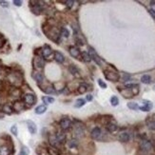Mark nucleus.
<instances>
[{
	"label": "nucleus",
	"mask_w": 155,
	"mask_h": 155,
	"mask_svg": "<svg viewBox=\"0 0 155 155\" xmlns=\"http://www.w3.org/2000/svg\"><path fill=\"white\" fill-rule=\"evenodd\" d=\"M41 54H42L43 58L50 59L52 54H54V52L52 51V49L49 45H45L42 48V50H41Z\"/></svg>",
	"instance_id": "6"
},
{
	"label": "nucleus",
	"mask_w": 155,
	"mask_h": 155,
	"mask_svg": "<svg viewBox=\"0 0 155 155\" xmlns=\"http://www.w3.org/2000/svg\"><path fill=\"white\" fill-rule=\"evenodd\" d=\"M60 35H61L63 37L65 38H68L70 36V31L68 29H66V28H62L61 31H60Z\"/></svg>",
	"instance_id": "34"
},
{
	"label": "nucleus",
	"mask_w": 155,
	"mask_h": 155,
	"mask_svg": "<svg viewBox=\"0 0 155 155\" xmlns=\"http://www.w3.org/2000/svg\"><path fill=\"white\" fill-rule=\"evenodd\" d=\"M12 110L13 111H16V112H20L25 110L26 107V105L24 102H22V101H15L12 106Z\"/></svg>",
	"instance_id": "8"
},
{
	"label": "nucleus",
	"mask_w": 155,
	"mask_h": 155,
	"mask_svg": "<svg viewBox=\"0 0 155 155\" xmlns=\"http://www.w3.org/2000/svg\"><path fill=\"white\" fill-rule=\"evenodd\" d=\"M5 45V38L2 35H0V49L3 48Z\"/></svg>",
	"instance_id": "43"
},
{
	"label": "nucleus",
	"mask_w": 155,
	"mask_h": 155,
	"mask_svg": "<svg viewBox=\"0 0 155 155\" xmlns=\"http://www.w3.org/2000/svg\"><path fill=\"white\" fill-rule=\"evenodd\" d=\"M65 3H66V6L68 7L69 9H71L73 7V4H74V1H71V0H67Z\"/></svg>",
	"instance_id": "41"
},
{
	"label": "nucleus",
	"mask_w": 155,
	"mask_h": 155,
	"mask_svg": "<svg viewBox=\"0 0 155 155\" xmlns=\"http://www.w3.org/2000/svg\"><path fill=\"white\" fill-rule=\"evenodd\" d=\"M141 81H142V83H144V84H150L151 82V77L147 74H145L142 76V78H141Z\"/></svg>",
	"instance_id": "33"
},
{
	"label": "nucleus",
	"mask_w": 155,
	"mask_h": 155,
	"mask_svg": "<svg viewBox=\"0 0 155 155\" xmlns=\"http://www.w3.org/2000/svg\"><path fill=\"white\" fill-rule=\"evenodd\" d=\"M7 81L13 87H19L23 84V75L21 72L18 71H11L7 74Z\"/></svg>",
	"instance_id": "1"
},
{
	"label": "nucleus",
	"mask_w": 155,
	"mask_h": 155,
	"mask_svg": "<svg viewBox=\"0 0 155 155\" xmlns=\"http://www.w3.org/2000/svg\"><path fill=\"white\" fill-rule=\"evenodd\" d=\"M151 109H152V103L147 100H144V106L139 107V110L143 111H150Z\"/></svg>",
	"instance_id": "17"
},
{
	"label": "nucleus",
	"mask_w": 155,
	"mask_h": 155,
	"mask_svg": "<svg viewBox=\"0 0 155 155\" xmlns=\"http://www.w3.org/2000/svg\"><path fill=\"white\" fill-rule=\"evenodd\" d=\"M41 87V90L45 92V93H48V94H51V93H54L55 91H54V87L51 85H39Z\"/></svg>",
	"instance_id": "18"
},
{
	"label": "nucleus",
	"mask_w": 155,
	"mask_h": 155,
	"mask_svg": "<svg viewBox=\"0 0 155 155\" xmlns=\"http://www.w3.org/2000/svg\"><path fill=\"white\" fill-rule=\"evenodd\" d=\"M69 70H70V72L71 73V74H73V75H75V76H78L79 75V70L76 68V67L74 66V65H71L70 66V68H69Z\"/></svg>",
	"instance_id": "29"
},
{
	"label": "nucleus",
	"mask_w": 155,
	"mask_h": 155,
	"mask_svg": "<svg viewBox=\"0 0 155 155\" xmlns=\"http://www.w3.org/2000/svg\"><path fill=\"white\" fill-rule=\"evenodd\" d=\"M23 102L28 107L33 106L36 102V97L35 94H32V93H26L23 96Z\"/></svg>",
	"instance_id": "4"
},
{
	"label": "nucleus",
	"mask_w": 155,
	"mask_h": 155,
	"mask_svg": "<svg viewBox=\"0 0 155 155\" xmlns=\"http://www.w3.org/2000/svg\"><path fill=\"white\" fill-rule=\"evenodd\" d=\"M11 132H12L15 136H17V134H18V129H17V126H16V125L12 126V127H11Z\"/></svg>",
	"instance_id": "40"
},
{
	"label": "nucleus",
	"mask_w": 155,
	"mask_h": 155,
	"mask_svg": "<svg viewBox=\"0 0 155 155\" xmlns=\"http://www.w3.org/2000/svg\"><path fill=\"white\" fill-rule=\"evenodd\" d=\"M71 127V121L69 118L61 119V121H60V127H61L63 130H69Z\"/></svg>",
	"instance_id": "12"
},
{
	"label": "nucleus",
	"mask_w": 155,
	"mask_h": 155,
	"mask_svg": "<svg viewBox=\"0 0 155 155\" xmlns=\"http://www.w3.org/2000/svg\"><path fill=\"white\" fill-rule=\"evenodd\" d=\"M120 92L122 93V95L125 97V98H131L132 96H133V94H132V92H131V90L130 89H124V90H122V91H120Z\"/></svg>",
	"instance_id": "24"
},
{
	"label": "nucleus",
	"mask_w": 155,
	"mask_h": 155,
	"mask_svg": "<svg viewBox=\"0 0 155 155\" xmlns=\"http://www.w3.org/2000/svg\"><path fill=\"white\" fill-rule=\"evenodd\" d=\"M32 65H33V68L36 71H40L44 69L45 67V61H44V58L41 56H38L36 55L32 60Z\"/></svg>",
	"instance_id": "2"
},
{
	"label": "nucleus",
	"mask_w": 155,
	"mask_h": 155,
	"mask_svg": "<svg viewBox=\"0 0 155 155\" xmlns=\"http://www.w3.org/2000/svg\"><path fill=\"white\" fill-rule=\"evenodd\" d=\"M74 136L76 138H81L84 136V127L83 125H76L74 129Z\"/></svg>",
	"instance_id": "14"
},
{
	"label": "nucleus",
	"mask_w": 155,
	"mask_h": 155,
	"mask_svg": "<svg viewBox=\"0 0 155 155\" xmlns=\"http://www.w3.org/2000/svg\"><path fill=\"white\" fill-rule=\"evenodd\" d=\"M12 3L15 4V6H16V7H21L22 6V1H20V0H13Z\"/></svg>",
	"instance_id": "45"
},
{
	"label": "nucleus",
	"mask_w": 155,
	"mask_h": 155,
	"mask_svg": "<svg viewBox=\"0 0 155 155\" xmlns=\"http://www.w3.org/2000/svg\"><path fill=\"white\" fill-rule=\"evenodd\" d=\"M149 12H150V13L151 15V16H152L153 18H155V11H154V10H152V9H150Z\"/></svg>",
	"instance_id": "46"
},
{
	"label": "nucleus",
	"mask_w": 155,
	"mask_h": 155,
	"mask_svg": "<svg viewBox=\"0 0 155 155\" xmlns=\"http://www.w3.org/2000/svg\"><path fill=\"white\" fill-rule=\"evenodd\" d=\"M48 152H49L50 155H59V150H58V149H56L55 147H49Z\"/></svg>",
	"instance_id": "31"
},
{
	"label": "nucleus",
	"mask_w": 155,
	"mask_h": 155,
	"mask_svg": "<svg viewBox=\"0 0 155 155\" xmlns=\"http://www.w3.org/2000/svg\"><path fill=\"white\" fill-rule=\"evenodd\" d=\"M91 136L94 140H100L101 136H102V130H101L100 127H94V129L91 130Z\"/></svg>",
	"instance_id": "13"
},
{
	"label": "nucleus",
	"mask_w": 155,
	"mask_h": 155,
	"mask_svg": "<svg viewBox=\"0 0 155 155\" xmlns=\"http://www.w3.org/2000/svg\"><path fill=\"white\" fill-rule=\"evenodd\" d=\"M0 73H1V70H0Z\"/></svg>",
	"instance_id": "52"
},
{
	"label": "nucleus",
	"mask_w": 155,
	"mask_h": 155,
	"mask_svg": "<svg viewBox=\"0 0 155 155\" xmlns=\"http://www.w3.org/2000/svg\"><path fill=\"white\" fill-rule=\"evenodd\" d=\"M107 127V130L109 131V132H114V131H116L117 129H118V127L116 124H114V123H111V122H109L107 124L106 126Z\"/></svg>",
	"instance_id": "23"
},
{
	"label": "nucleus",
	"mask_w": 155,
	"mask_h": 155,
	"mask_svg": "<svg viewBox=\"0 0 155 155\" xmlns=\"http://www.w3.org/2000/svg\"><path fill=\"white\" fill-rule=\"evenodd\" d=\"M86 98H87V101H91L93 97H92V95H91V94H87V97H86Z\"/></svg>",
	"instance_id": "48"
},
{
	"label": "nucleus",
	"mask_w": 155,
	"mask_h": 155,
	"mask_svg": "<svg viewBox=\"0 0 155 155\" xmlns=\"http://www.w3.org/2000/svg\"><path fill=\"white\" fill-rule=\"evenodd\" d=\"M4 116H5V114L2 112L1 109H0V119H3V118H4Z\"/></svg>",
	"instance_id": "49"
},
{
	"label": "nucleus",
	"mask_w": 155,
	"mask_h": 155,
	"mask_svg": "<svg viewBox=\"0 0 155 155\" xmlns=\"http://www.w3.org/2000/svg\"><path fill=\"white\" fill-rule=\"evenodd\" d=\"M89 54H90L91 58L92 60H94V61H95V63H96L97 65L101 66V59H100V57L98 56V54L96 53V51H94V49L91 48V47H89Z\"/></svg>",
	"instance_id": "10"
},
{
	"label": "nucleus",
	"mask_w": 155,
	"mask_h": 155,
	"mask_svg": "<svg viewBox=\"0 0 155 155\" xmlns=\"http://www.w3.org/2000/svg\"><path fill=\"white\" fill-rule=\"evenodd\" d=\"M81 57H82V60H83L84 62H86V63L91 62V56L89 54V52H87V51H83L82 53H81Z\"/></svg>",
	"instance_id": "26"
},
{
	"label": "nucleus",
	"mask_w": 155,
	"mask_h": 155,
	"mask_svg": "<svg viewBox=\"0 0 155 155\" xmlns=\"http://www.w3.org/2000/svg\"><path fill=\"white\" fill-rule=\"evenodd\" d=\"M13 153V150L8 145L0 146V155H12Z\"/></svg>",
	"instance_id": "11"
},
{
	"label": "nucleus",
	"mask_w": 155,
	"mask_h": 155,
	"mask_svg": "<svg viewBox=\"0 0 155 155\" xmlns=\"http://www.w3.org/2000/svg\"><path fill=\"white\" fill-rule=\"evenodd\" d=\"M54 59L58 64H62L65 61V57L60 51H55L54 52Z\"/></svg>",
	"instance_id": "21"
},
{
	"label": "nucleus",
	"mask_w": 155,
	"mask_h": 155,
	"mask_svg": "<svg viewBox=\"0 0 155 155\" xmlns=\"http://www.w3.org/2000/svg\"><path fill=\"white\" fill-rule=\"evenodd\" d=\"M140 149L145 152H149L152 150V144L149 140H142L140 143Z\"/></svg>",
	"instance_id": "7"
},
{
	"label": "nucleus",
	"mask_w": 155,
	"mask_h": 155,
	"mask_svg": "<svg viewBox=\"0 0 155 155\" xmlns=\"http://www.w3.org/2000/svg\"><path fill=\"white\" fill-rule=\"evenodd\" d=\"M78 146V143H77V140H71L69 142V147H71V149H75V147H77Z\"/></svg>",
	"instance_id": "38"
},
{
	"label": "nucleus",
	"mask_w": 155,
	"mask_h": 155,
	"mask_svg": "<svg viewBox=\"0 0 155 155\" xmlns=\"http://www.w3.org/2000/svg\"><path fill=\"white\" fill-rule=\"evenodd\" d=\"M104 75L106 77L107 80L109 81H112V82H116L120 79V75L119 73L114 71H110V70H106L104 71Z\"/></svg>",
	"instance_id": "3"
},
{
	"label": "nucleus",
	"mask_w": 155,
	"mask_h": 155,
	"mask_svg": "<svg viewBox=\"0 0 155 155\" xmlns=\"http://www.w3.org/2000/svg\"><path fill=\"white\" fill-rule=\"evenodd\" d=\"M46 110H47V106L46 105H40V106L35 107V112L36 114H43L46 112Z\"/></svg>",
	"instance_id": "25"
},
{
	"label": "nucleus",
	"mask_w": 155,
	"mask_h": 155,
	"mask_svg": "<svg viewBox=\"0 0 155 155\" xmlns=\"http://www.w3.org/2000/svg\"><path fill=\"white\" fill-rule=\"evenodd\" d=\"M118 139L121 141V142L127 143V142H129V141H130V134L127 132H121L119 134V136H118Z\"/></svg>",
	"instance_id": "20"
},
{
	"label": "nucleus",
	"mask_w": 155,
	"mask_h": 155,
	"mask_svg": "<svg viewBox=\"0 0 155 155\" xmlns=\"http://www.w3.org/2000/svg\"><path fill=\"white\" fill-rule=\"evenodd\" d=\"M98 85L102 87V89H107V84L104 82L103 80H101V79H98Z\"/></svg>",
	"instance_id": "42"
},
{
	"label": "nucleus",
	"mask_w": 155,
	"mask_h": 155,
	"mask_svg": "<svg viewBox=\"0 0 155 155\" xmlns=\"http://www.w3.org/2000/svg\"><path fill=\"white\" fill-rule=\"evenodd\" d=\"M42 101L46 104V105H48V104H52V103H54V98L53 97H51V96H43L42 97Z\"/></svg>",
	"instance_id": "28"
},
{
	"label": "nucleus",
	"mask_w": 155,
	"mask_h": 155,
	"mask_svg": "<svg viewBox=\"0 0 155 155\" xmlns=\"http://www.w3.org/2000/svg\"><path fill=\"white\" fill-rule=\"evenodd\" d=\"M27 126H28V130L30 131L31 134H35L36 130H37V127L35 122H32L31 120H28L27 121Z\"/></svg>",
	"instance_id": "15"
},
{
	"label": "nucleus",
	"mask_w": 155,
	"mask_h": 155,
	"mask_svg": "<svg viewBox=\"0 0 155 155\" xmlns=\"http://www.w3.org/2000/svg\"><path fill=\"white\" fill-rule=\"evenodd\" d=\"M10 93H11V95L13 97H19L20 94H21V91H20L18 87H12Z\"/></svg>",
	"instance_id": "27"
},
{
	"label": "nucleus",
	"mask_w": 155,
	"mask_h": 155,
	"mask_svg": "<svg viewBox=\"0 0 155 155\" xmlns=\"http://www.w3.org/2000/svg\"><path fill=\"white\" fill-rule=\"evenodd\" d=\"M110 104L113 107L118 106V104H119V99H118V97L117 96H112V97H110Z\"/></svg>",
	"instance_id": "36"
},
{
	"label": "nucleus",
	"mask_w": 155,
	"mask_h": 155,
	"mask_svg": "<svg viewBox=\"0 0 155 155\" xmlns=\"http://www.w3.org/2000/svg\"><path fill=\"white\" fill-rule=\"evenodd\" d=\"M127 107L132 110H136L139 109V105L137 103H134V102H130V103H127Z\"/></svg>",
	"instance_id": "35"
},
{
	"label": "nucleus",
	"mask_w": 155,
	"mask_h": 155,
	"mask_svg": "<svg viewBox=\"0 0 155 155\" xmlns=\"http://www.w3.org/2000/svg\"><path fill=\"white\" fill-rule=\"evenodd\" d=\"M147 127L150 130H155V120H151L150 122H147Z\"/></svg>",
	"instance_id": "39"
},
{
	"label": "nucleus",
	"mask_w": 155,
	"mask_h": 155,
	"mask_svg": "<svg viewBox=\"0 0 155 155\" xmlns=\"http://www.w3.org/2000/svg\"><path fill=\"white\" fill-rule=\"evenodd\" d=\"M30 154V150L27 147H22L21 150H20L18 155H29Z\"/></svg>",
	"instance_id": "37"
},
{
	"label": "nucleus",
	"mask_w": 155,
	"mask_h": 155,
	"mask_svg": "<svg viewBox=\"0 0 155 155\" xmlns=\"http://www.w3.org/2000/svg\"><path fill=\"white\" fill-rule=\"evenodd\" d=\"M39 1H30L31 4V10L32 12V13H35V15H41L43 12V7L42 4H38Z\"/></svg>",
	"instance_id": "5"
},
{
	"label": "nucleus",
	"mask_w": 155,
	"mask_h": 155,
	"mask_svg": "<svg viewBox=\"0 0 155 155\" xmlns=\"http://www.w3.org/2000/svg\"><path fill=\"white\" fill-rule=\"evenodd\" d=\"M0 6L3 7V8H8L9 3L7 2V1H3V0H1V1H0Z\"/></svg>",
	"instance_id": "44"
},
{
	"label": "nucleus",
	"mask_w": 155,
	"mask_h": 155,
	"mask_svg": "<svg viewBox=\"0 0 155 155\" xmlns=\"http://www.w3.org/2000/svg\"><path fill=\"white\" fill-rule=\"evenodd\" d=\"M55 139L58 144H62L66 140V134L64 132H57L55 135Z\"/></svg>",
	"instance_id": "22"
},
{
	"label": "nucleus",
	"mask_w": 155,
	"mask_h": 155,
	"mask_svg": "<svg viewBox=\"0 0 155 155\" xmlns=\"http://www.w3.org/2000/svg\"><path fill=\"white\" fill-rule=\"evenodd\" d=\"M31 77L35 79L36 82L38 83V85L40 84H42L43 82H45V79H44V75H43V73L42 72H40V71H32L31 73Z\"/></svg>",
	"instance_id": "9"
},
{
	"label": "nucleus",
	"mask_w": 155,
	"mask_h": 155,
	"mask_svg": "<svg viewBox=\"0 0 155 155\" xmlns=\"http://www.w3.org/2000/svg\"><path fill=\"white\" fill-rule=\"evenodd\" d=\"M130 76L129 74H125L123 79H124V81H129V80H130Z\"/></svg>",
	"instance_id": "47"
},
{
	"label": "nucleus",
	"mask_w": 155,
	"mask_h": 155,
	"mask_svg": "<svg viewBox=\"0 0 155 155\" xmlns=\"http://www.w3.org/2000/svg\"><path fill=\"white\" fill-rule=\"evenodd\" d=\"M69 51H70V54H71L72 57H74V58H79L80 55H81V52H80L79 49L76 48V47H73V46L70 47Z\"/></svg>",
	"instance_id": "16"
},
{
	"label": "nucleus",
	"mask_w": 155,
	"mask_h": 155,
	"mask_svg": "<svg viewBox=\"0 0 155 155\" xmlns=\"http://www.w3.org/2000/svg\"><path fill=\"white\" fill-rule=\"evenodd\" d=\"M87 91V85H85V84H81V85L78 87V92H79L80 94H84V93H86Z\"/></svg>",
	"instance_id": "32"
},
{
	"label": "nucleus",
	"mask_w": 155,
	"mask_h": 155,
	"mask_svg": "<svg viewBox=\"0 0 155 155\" xmlns=\"http://www.w3.org/2000/svg\"><path fill=\"white\" fill-rule=\"evenodd\" d=\"M2 87H3V85L1 83V81H0V90H2Z\"/></svg>",
	"instance_id": "50"
},
{
	"label": "nucleus",
	"mask_w": 155,
	"mask_h": 155,
	"mask_svg": "<svg viewBox=\"0 0 155 155\" xmlns=\"http://www.w3.org/2000/svg\"><path fill=\"white\" fill-rule=\"evenodd\" d=\"M0 109H1V110H2V112H3L4 114H8V115H11V114L13 112L12 106H10V105H8V104H4V105H2Z\"/></svg>",
	"instance_id": "19"
},
{
	"label": "nucleus",
	"mask_w": 155,
	"mask_h": 155,
	"mask_svg": "<svg viewBox=\"0 0 155 155\" xmlns=\"http://www.w3.org/2000/svg\"><path fill=\"white\" fill-rule=\"evenodd\" d=\"M1 101H2V98H1V96H0V104H1Z\"/></svg>",
	"instance_id": "51"
},
{
	"label": "nucleus",
	"mask_w": 155,
	"mask_h": 155,
	"mask_svg": "<svg viewBox=\"0 0 155 155\" xmlns=\"http://www.w3.org/2000/svg\"><path fill=\"white\" fill-rule=\"evenodd\" d=\"M86 104V101L82 98H80V99H77L76 100V102L74 104V107H76V109H80L81 107H83L84 105Z\"/></svg>",
	"instance_id": "30"
}]
</instances>
